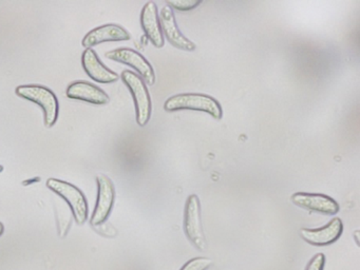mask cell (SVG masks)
<instances>
[{
    "instance_id": "10",
    "label": "cell",
    "mask_w": 360,
    "mask_h": 270,
    "mask_svg": "<svg viewBox=\"0 0 360 270\" xmlns=\"http://www.w3.org/2000/svg\"><path fill=\"white\" fill-rule=\"evenodd\" d=\"M82 65L86 74L98 84H112L120 79V76L115 72L111 71L101 61L94 49L84 51Z\"/></svg>"
},
{
    "instance_id": "6",
    "label": "cell",
    "mask_w": 360,
    "mask_h": 270,
    "mask_svg": "<svg viewBox=\"0 0 360 270\" xmlns=\"http://www.w3.org/2000/svg\"><path fill=\"white\" fill-rule=\"evenodd\" d=\"M106 57L117 63H124L134 68L139 73V76L146 82L147 84H155V73L153 65L138 51L129 48H120L109 51L106 53Z\"/></svg>"
},
{
    "instance_id": "13",
    "label": "cell",
    "mask_w": 360,
    "mask_h": 270,
    "mask_svg": "<svg viewBox=\"0 0 360 270\" xmlns=\"http://www.w3.org/2000/svg\"><path fill=\"white\" fill-rule=\"evenodd\" d=\"M67 96L75 101H85L92 105H106L110 101V97L100 86L91 84V82H75L69 84L67 88Z\"/></svg>"
},
{
    "instance_id": "8",
    "label": "cell",
    "mask_w": 360,
    "mask_h": 270,
    "mask_svg": "<svg viewBox=\"0 0 360 270\" xmlns=\"http://www.w3.org/2000/svg\"><path fill=\"white\" fill-rule=\"evenodd\" d=\"M292 202L296 206L321 214L334 215L339 211L338 202L334 198L324 194L297 192L292 194Z\"/></svg>"
},
{
    "instance_id": "2",
    "label": "cell",
    "mask_w": 360,
    "mask_h": 270,
    "mask_svg": "<svg viewBox=\"0 0 360 270\" xmlns=\"http://www.w3.org/2000/svg\"><path fill=\"white\" fill-rule=\"evenodd\" d=\"M164 109L168 112L178 110L205 112L216 120H221L223 115L222 107L217 99L200 93H182L169 97L164 103Z\"/></svg>"
},
{
    "instance_id": "16",
    "label": "cell",
    "mask_w": 360,
    "mask_h": 270,
    "mask_svg": "<svg viewBox=\"0 0 360 270\" xmlns=\"http://www.w3.org/2000/svg\"><path fill=\"white\" fill-rule=\"evenodd\" d=\"M201 0H169L167 6L178 11H191L201 4Z\"/></svg>"
},
{
    "instance_id": "3",
    "label": "cell",
    "mask_w": 360,
    "mask_h": 270,
    "mask_svg": "<svg viewBox=\"0 0 360 270\" xmlns=\"http://www.w3.org/2000/svg\"><path fill=\"white\" fill-rule=\"evenodd\" d=\"M46 185L66 200L77 225H84L88 219V202L85 194L77 186L53 177L48 179Z\"/></svg>"
},
{
    "instance_id": "15",
    "label": "cell",
    "mask_w": 360,
    "mask_h": 270,
    "mask_svg": "<svg viewBox=\"0 0 360 270\" xmlns=\"http://www.w3.org/2000/svg\"><path fill=\"white\" fill-rule=\"evenodd\" d=\"M212 265V261L208 257H195L187 262L181 270H206Z\"/></svg>"
},
{
    "instance_id": "9",
    "label": "cell",
    "mask_w": 360,
    "mask_h": 270,
    "mask_svg": "<svg viewBox=\"0 0 360 270\" xmlns=\"http://www.w3.org/2000/svg\"><path fill=\"white\" fill-rule=\"evenodd\" d=\"M159 18L162 33L165 35L172 46L180 49V50L189 51V52L195 50V44L181 33L180 29L176 25V18H174V11L170 6H168L167 4L163 6Z\"/></svg>"
},
{
    "instance_id": "7",
    "label": "cell",
    "mask_w": 360,
    "mask_h": 270,
    "mask_svg": "<svg viewBox=\"0 0 360 270\" xmlns=\"http://www.w3.org/2000/svg\"><path fill=\"white\" fill-rule=\"evenodd\" d=\"M98 200L92 213L90 224L94 227L102 225L108 219L115 200V189L112 181L106 175H98Z\"/></svg>"
},
{
    "instance_id": "5",
    "label": "cell",
    "mask_w": 360,
    "mask_h": 270,
    "mask_svg": "<svg viewBox=\"0 0 360 270\" xmlns=\"http://www.w3.org/2000/svg\"><path fill=\"white\" fill-rule=\"evenodd\" d=\"M184 231L189 242L198 249L204 251L207 248L203 226H202L201 204L195 194H191L186 200L184 213Z\"/></svg>"
},
{
    "instance_id": "17",
    "label": "cell",
    "mask_w": 360,
    "mask_h": 270,
    "mask_svg": "<svg viewBox=\"0 0 360 270\" xmlns=\"http://www.w3.org/2000/svg\"><path fill=\"white\" fill-rule=\"evenodd\" d=\"M326 264V257L323 253H317L307 264L305 270H323Z\"/></svg>"
},
{
    "instance_id": "11",
    "label": "cell",
    "mask_w": 360,
    "mask_h": 270,
    "mask_svg": "<svg viewBox=\"0 0 360 270\" xmlns=\"http://www.w3.org/2000/svg\"><path fill=\"white\" fill-rule=\"evenodd\" d=\"M343 231L340 219H333L328 225L319 229H301L300 236L305 242L313 246H328L336 242Z\"/></svg>"
},
{
    "instance_id": "1",
    "label": "cell",
    "mask_w": 360,
    "mask_h": 270,
    "mask_svg": "<svg viewBox=\"0 0 360 270\" xmlns=\"http://www.w3.org/2000/svg\"><path fill=\"white\" fill-rule=\"evenodd\" d=\"M15 92L18 96L41 107L46 127L51 128L56 124L60 114V103L53 91L41 84H24L18 86Z\"/></svg>"
},
{
    "instance_id": "18",
    "label": "cell",
    "mask_w": 360,
    "mask_h": 270,
    "mask_svg": "<svg viewBox=\"0 0 360 270\" xmlns=\"http://www.w3.org/2000/svg\"><path fill=\"white\" fill-rule=\"evenodd\" d=\"M4 232H5V226L0 221V236H3Z\"/></svg>"
},
{
    "instance_id": "19",
    "label": "cell",
    "mask_w": 360,
    "mask_h": 270,
    "mask_svg": "<svg viewBox=\"0 0 360 270\" xmlns=\"http://www.w3.org/2000/svg\"><path fill=\"white\" fill-rule=\"evenodd\" d=\"M355 238H356V243H357V245H359V231L355 232Z\"/></svg>"
},
{
    "instance_id": "12",
    "label": "cell",
    "mask_w": 360,
    "mask_h": 270,
    "mask_svg": "<svg viewBox=\"0 0 360 270\" xmlns=\"http://www.w3.org/2000/svg\"><path fill=\"white\" fill-rule=\"evenodd\" d=\"M130 38L131 36L127 30L121 25L109 23L100 25L87 33L83 39V46L86 49H92V46L96 44L109 41H127Z\"/></svg>"
},
{
    "instance_id": "4",
    "label": "cell",
    "mask_w": 360,
    "mask_h": 270,
    "mask_svg": "<svg viewBox=\"0 0 360 270\" xmlns=\"http://www.w3.org/2000/svg\"><path fill=\"white\" fill-rule=\"evenodd\" d=\"M122 80L129 89L132 97H134V105H136V122L139 126L144 127L148 124L151 116V97L148 88L144 80L134 73V72L125 70L121 74Z\"/></svg>"
},
{
    "instance_id": "14",
    "label": "cell",
    "mask_w": 360,
    "mask_h": 270,
    "mask_svg": "<svg viewBox=\"0 0 360 270\" xmlns=\"http://www.w3.org/2000/svg\"><path fill=\"white\" fill-rule=\"evenodd\" d=\"M141 25L144 30L147 38L151 44L157 48L164 46V36L162 33L161 25H160L159 13H158L157 4L153 1H148L145 4L141 12Z\"/></svg>"
}]
</instances>
